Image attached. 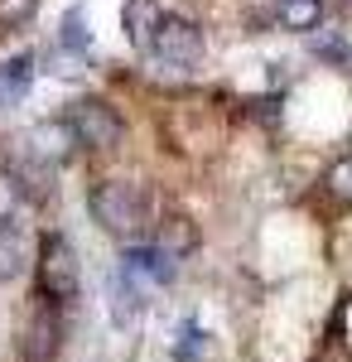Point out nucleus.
I'll return each instance as SVG.
<instances>
[{"instance_id": "nucleus-10", "label": "nucleus", "mask_w": 352, "mask_h": 362, "mask_svg": "<svg viewBox=\"0 0 352 362\" xmlns=\"http://www.w3.org/2000/svg\"><path fill=\"white\" fill-rule=\"evenodd\" d=\"M275 15H280V25L290 34H314L319 20H324V0H280Z\"/></svg>"}, {"instance_id": "nucleus-3", "label": "nucleus", "mask_w": 352, "mask_h": 362, "mask_svg": "<svg viewBox=\"0 0 352 362\" xmlns=\"http://www.w3.org/2000/svg\"><path fill=\"white\" fill-rule=\"evenodd\" d=\"M68 131H73V140L78 145H87V150H111V145H121V116L111 112L107 102H97V97H82L78 107L68 112Z\"/></svg>"}, {"instance_id": "nucleus-9", "label": "nucleus", "mask_w": 352, "mask_h": 362, "mask_svg": "<svg viewBox=\"0 0 352 362\" xmlns=\"http://www.w3.org/2000/svg\"><path fill=\"white\" fill-rule=\"evenodd\" d=\"M29 271V237L15 223H0V285Z\"/></svg>"}, {"instance_id": "nucleus-1", "label": "nucleus", "mask_w": 352, "mask_h": 362, "mask_svg": "<svg viewBox=\"0 0 352 362\" xmlns=\"http://www.w3.org/2000/svg\"><path fill=\"white\" fill-rule=\"evenodd\" d=\"M92 218L121 242H145L155 227V203L131 179H102L92 189Z\"/></svg>"}, {"instance_id": "nucleus-7", "label": "nucleus", "mask_w": 352, "mask_h": 362, "mask_svg": "<svg viewBox=\"0 0 352 362\" xmlns=\"http://www.w3.org/2000/svg\"><path fill=\"white\" fill-rule=\"evenodd\" d=\"M73 131H68V121H49V126H34L29 131V155H34V165H58V160H68L73 155Z\"/></svg>"}, {"instance_id": "nucleus-8", "label": "nucleus", "mask_w": 352, "mask_h": 362, "mask_svg": "<svg viewBox=\"0 0 352 362\" xmlns=\"http://www.w3.org/2000/svg\"><path fill=\"white\" fill-rule=\"evenodd\" d=\"M121 20H126V39L136 44L140 54H150V44H155V29H160V20H164L160 0H126Z\"/></svg>"}, {"instance_id": "nucleus-15", "label": "nucleus", "mask_w": 352, "mask_h": 362, "mask_svg": "<svg viewBox=\"0 0 352 362\" xmlns=\"http://www.w3.org/2000/svg\"><path fill=\"white\" fill-rule=\"evenodd\" d=\"M63 29H68V44H87V34H82V10H73V15H68V20H63Z\"/></svg>"}, {"instance_id": "nucleus-6", "label": "nucleus", "mask_w": 352, "mask_h": 362, "mask_svg": "<svg viewBox=\"0 0 352 362\" xmlns=\"http://www.w3.org/2000/svg\"><path fill=\"white\" fill-rule=\"evenodd\" d=\"M121 276L126 280H150V285H164L174 276V256L160 247H131L121 256Z\"/></svg>"}, {"instance_id": "nucleus-13", "label": "nucleus", "mask_w": 352, "mask_h": 362, "mask_svg": "<svg viewBox=\"0 0 352 362\" xmlns=\"http://www.w3.org/2000/svg\"><path fill=\"white\" fill-rule=\"evenodd\" d=\"M29 73H34V58H29V54L10 58V63H5V73H0V92H20V87L29 83Z\"/></svg>"}, {"instance_id": "nucleus-11", "label": "nucleus", "mask_w": 352, "mask_h": 362, "mask_svg": "<svg viewBox=\"0 0 352 362\" xmlns=\"http://www.w3.org/2000/svg\"><path fill=\"white\" fill-rule=\"evenodd\" d=\"M324 189L338 203H352V155H338L333 165H328V174H324Z\"/></svg>"}, {"instance_id": "nucleus-5", "label": "nucleus", "mask_w": 352, "mask_h": 362, "mask_svg": "<svg viewBox=\"0 0 352 362\" xmlns=\"http://www.w3.org/2000/svg\"><path fill=\"white\" fill-rule=\"evenodd\" d=\"M58 348H63V314H58V305L44 300L25 329V358L29 362H58Z\"/></svg>"}, {"instance_id": "nucleus-2", "label": "nucleus", "mask_w": 352, "mask_h": 362, "mask_svg": "<svg viewBox=\"0 0 352 362\" xmlns=\"http://www.w3.org/2000/svg\"><path fill=\"white\" fill-rule=\"evenodd\" d=\"M39 300H49V305H68V300H78V256L68 247V237H44V247H39Z\"/></svg>"}, {"instance_id": "nucleus-12", "label": "nucleus", "mask_w": 352, "mask_h": 362, "mask_svg": "<svg viewBox=\"0 0 352 362\" xmlns=\"http://www.w3.org/2000/svg\"><path fill=\"white\" fill-rule=\"evenodd\" d=\"M25 203V184L15 179V169H0V223H10Z\"/></svg>"}, {"instance_id": "nucleus-4", "label": "nucleus", "mask_w": 352, "mask_h": 362, "mask_svg": "<svg viewBox=\"0 0 352 362\" xmlns=\"http://www.w3.org/2000/svg\"><path fill=\"white\" fill-rule=\"evenodd\" d=\"M150 58H160L169 68H193L203 58V29H193L184 15H164L160 29H155V44H150Z\"/></svg>"}, {"instance_id": "nucleus-14", "label": "nucleus", "mask_w": 352, "mask_h": 362, "mask_svg": "<svg viewBox=\"0 0 352 362\" xmlns=\"http://www.w3.org/2000/svg\"><path fill=\"white\" fill-rule=\"evenodd\" d=\"M34 10H39V0H0V25H25Z\"/></svg>"}]
</instances>
